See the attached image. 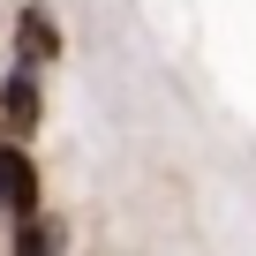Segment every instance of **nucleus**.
Masks as SVG:
<instances>
[{
	"label": "nucleus",
	"mask_w": 256,
	"mask_h": 256,
	"mask_svg": "<svg viewBox=\"0 0 256 256\" xmlns=\"http://www.w3.org/2000/svg\"><path fill=\"white\" fill-rule=\"evenodd\" d=\"M30 211H46L38 166H30L23 136H8V128H0V218H30Z\"/></svg>",
	"instance_id": "nucleus-1"
},
{
	"label": "nucleus",
	"mask_w": 256,
	"mask_h": 256,
	"mask_svg": "<svg viewBox=\"0 0 256 256\" xmlns=\"http://www.w3.org/2000/svg\"><path fill=\"white\" fill-rule=\"evenodd\" d=\"M38 113H46V98H38V76H30V60H23V68L0 76V128H8V136H30Z\"/></svg>",
	"instance_id": "nucleus-2"
},
{
	"label": "nucleus",
	"mask_w": 256,
	"mask_h": 256,
	"mask_svg": "<svg viewBox=\"0 0 256 256\" xmlns=\"http://www.w3.org/2000/svg\"><path fill=\"white\" fill-rule=\"evenodd\" d=\"M16 53H23L30 68L60 60V30H53V16H46V8H23V16H16Z\"/></svg>",
	"instance_id": "nucleus-3"
},
{
	"label": "nucleus",
	"mask_w": 256,
	"mask_h": 256,
	"mask_svg": "<svg viewBox=\"0 0 256 256\" xmlns=\"http://www.w3.org/2000/svg\"><path fill=\"white\" fill-rule=\"evenodd\" d=\"M60 241H68V226H53V218H38V211H30V218H16V248L46 256V248H60Z\"/></svg>",
	"instance_id": "nucleus-4"
}]
</instances>
